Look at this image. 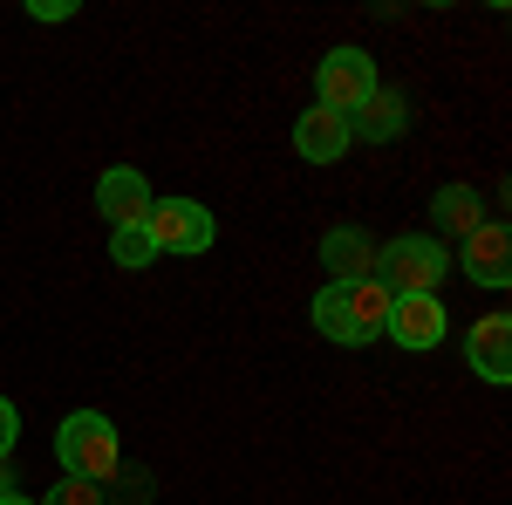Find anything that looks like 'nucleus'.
<instances>
[{
  "label": "nucleus",
  "mask_w": 512,
  "mask_h": 505,
  "mask_svg": "<svg viewBox=\"0 0 512 505\" xmlns=\"http://www.w3.org/2000/svg\"><path fill=\"white\" fill-rule=\"evenodd\" d=\"M321 267L335 273V280H369L376 273V239L362 233V226H335V233L321 239Z\"/></svg>",
  "instance_id": "obj_12"
},
{
  "label": "nucleus",
  "mask_w": 512,
  "mask_h": 505,
  "mask_svg": "<svg viewBox=\"0 0 512 505\" xmlns=\"http://www.w3.org/2000/svg\"><path fill=\"white\" fill-rule=\"evenodd\" d=\"M110 485H117V492H103V505H151L158 499V478H151V471H117Z\"/></svg>",
  "instance_id": "obj_15"
},
{
  "label": "nucleus",
  "mask_w": 512,
  "mask_h": 505,
  "mask_svg": "<svg viewBox=\"0 0 512 505\" xmlns=\"http://www.w3.org/2000/svg\"><path fill=\"white\" fill-rule=\"evenodd\" d=\"M376 89H383V82H376V62H369L362 48H328V55H321V69H315V103L321 110L355 117Z\"/></svg>",
  "instance_id": "obj_4"
},
{
  "label": "nucleus",
  "mask_w": 512,
  "mask_h": 505,
  "mask_svg": "<svg viewBox=\"0 0 512 505\" xmlns=\"http://www.w3.org/2000/svg\"><path fill=\"white\" fill-rule=\"evenodd\" d=\"M144 233H151L158 253H205L212 246V212L198 198H151Z\"/></svg>",
  "instance_id": "obj_5"
},
{
  "label": "nucleus",
  "mask_w": 512,
  "mask_h": 505,
  "mask_svg": "<svg viewBox=\"0 0 512 505\" xmlns=\"http://www.w3.org/2000/svg\"><path fill=\"white\" fill-rule=\"evenodd\" d=\"M444 273H451V253H444L431 233H403V239H390V246H376V280H383L390 294H437Z\"/></svg>",
  "instance_id": "obj_3"
},
{
  "label": "nucleus",
  "mask_w": 512,
  "mask_h": 505,
  "mask_svg": "<svg viewBox=\"0 0 512 505\" xmlns=\"http://www.w3.org/2000/svg\"><path fill=\"white\" fill-rule=\"evenodd\" d=\"M28 14H35V21H69L76 7H69V0H28Z\"/></svg>",
  "instance_id": "obj_18"
},
{
  "label": "nucleus",
  "mask_w": 512,
  "mask_h": 505,
  "mask_svg": "<svg viewBox=\"0 0 512 505\" xmlns=\"http://www.w3.org/2000/svg\"><path fill=\"white\" fill-rule=\"evenodd\" d=\"M390 287L369 273V280H328L315 294V328L335 342V349H369L390 321Z\"/></svg>",
  "instance_id": "obj_1"
},
{
  "label": "nucleus",
  "mask_w": 512,
  "mask_h": 505,
  "mask_svg": "<svg viewBox=\"0 0 512 505\" xmlns=\"http://www.w3.org/2000/svg\"><path fill=\"white\" fill-rule=\"evenodd\" d=\"M96 212H103L110 226H144V219H151V185H144V171L110 164V171L96 178Z\"/></svg>",
  "instance_id": "obj_7"
},
{
  "label": "nucleus",
  "mask_w": 512,
  "mask_h": 505,
  "mask_svg": "<svg viewBox=\"0 0 512 505\" xmlns=\"http://www.w3.org/2000/svg\"><path fill=\"white\" fill-rule=\"evenodd\" d=\"M349 117H335V110H301V123H294V151L308 157V164H335V157L349 151Z\"/></svg>",
  "instance_id": "obj_10"
},
{
  "label": "nucleus",
  "mask_w": 512,
  "mask_h": 505,
  "mask_svg": "<svg viewBox=\"0 0 512 505\" xmlns=\"http://www.w3.org/2000/svg\"><path fill=\"white\" fill-rule=\"evenodd\" d=\"M41 505H103V485H82V478H62V485H55V492H48Z\"/></svg>",
  "instance_id": "obj_16"
},
{
  "label": "nucleus",
  "mask_w": 512,
  "mask_h": 505,
  "mask_svg": "<svg viewBox=\"0 0 512 505\" xmlns=\"http://www.w3.org/2000/svg\"><path fill=\"white\" fill-rule=\"evenodd\" d=\"M0 505H35V499H21V492H0Z\"/></svg>",
  "instance_id": "obj_19"
},
{
  "label": "nucleus",
  "mask_w": 512,
  "mask_h": 505,
  "mask_svg": "<svg viewBox=\"0 0 512 505\" xmlns=\"http://www.w3.org/2000/svg\"><path fill=\"white\" fill-rule=\"evenodd\" d=\"M110 260H117V267H151L158 246H151L144 226H117V233H110Z\"/></svg>",
  "instance_id": "obj_14"
},
{
  "label": "nucleus",
  "mask_w": 512,
  "mask_h": 505,
  "mask_svg": "<svg viewBox=\"0 0 512 505\" xmlns=\"http://www.w3.org/2000/svg\"><path fill=\"white\" fill-rule=\"evenodd\" d=\"M458 267H465V280H478V287H506L512 280V233L499 226V219H485L478 233H465Z\"/></svg>",
  "instance_id": "obj_8"
},
{
  "label": "nucleus",
  "mask_w": 512,
  "mask_h": 505,
  "mask_svg": "<svg viewBox=\"0 0 512 505\" xmlns=\"http://www.w3.org/2000/svg\"><path fill=\"white\" fill-rule=\"evenodd\" d=\"M14 437H21V417H14V403H7V396H0V458H7V451H14Z\"/></svg>",
  "instance_id": "obj_17"
},
{
  "label": "nucleus",
  "mask_w": 512,
  "mask_h": 505,
  "mask_svg": "<svg viewBox=\"0 0 512 505\" xmlns=\"http://www.w3.org/2000/svg\"><path fill=\"white\" fill-rule=\"evenodd\" d=\"M55 458H62V478L110 485V478L123 471L117 424H110L103 410H76V417H62V430H55Z\"/></svg>",
  "instance_id": "obj_2"
},
{
  "label": "nucleus",
  "mask_w": 512,
  "mask_h": 505,
  "mask_svg": "<svg viewBox=\"0 0 512 505\" xmlns=\"http://www.w3.org/2000/svg\"><path fill=\"white\" fill-rule=\"evenodd\" d=\"M444 328H451V314H444V301L437 294H396L390 301V321H383V335H390L396 349H437L444 342Z\"/></svg>",
  "instance_id": "obj_6"
},
{
  "label": "nucleus",
  "mask_w": 512,
  "mask_h": 505,
  "mask_svg": "<svg viewBox=\"0 0 512 505\" xmlns=\"http://www.w3.org/2000/svg\"><path fill=\"white\" fill-rule=\"evenodd\" d=\"M465 369L485 376V383H512V321L506 314L472 321V335H465Z\"/></svg>",
  "instance_id": "obj_9"
},
{
  "label": "nucleus",
  "mask_w": 512,
  "mask_h": 505,
  "mask_svg": "<svg viewBox=\"0 0 512 505\" xmlns=\"http://www.w3.org/2000/svg\"><path fill=\"white\" fill-rule=\"evenodd\" d=\"M431 219L437 226H444V233H478V226H485V198L472 192V185H444V192H437V205H431Z\"/></svg>",
  "instance_id": "obj_13"
},
{
  "label": "nucleus",
  "mask_w": 512,
  "mask_h": 505,
  "mask_svg": "<svg viewBox=\"0 0 512 505\" xmlns=\"http://www.w3.org/2000/svg\"><path fill=\"white\" fill-rule=\"evenodd\" d=\"M403 130H410V103H403L396 89H376V96L349 117V137H362V144H396Z\"/></svg>",
  "instance_id": "obj_11"
}]
</instances>
